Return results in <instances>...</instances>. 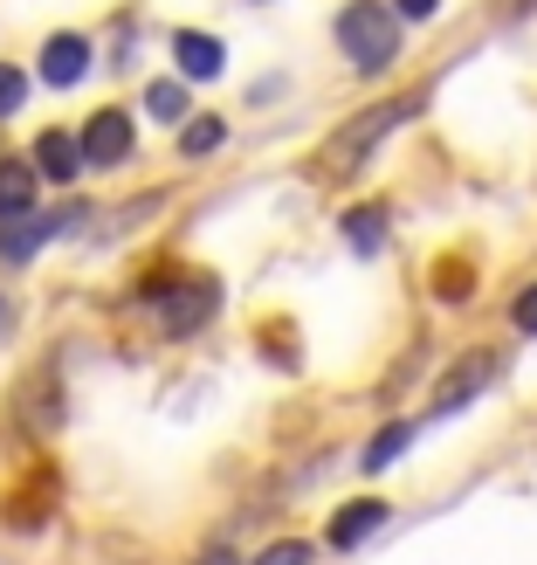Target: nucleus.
Here are the masks:
<instances>
[{"instance_id": "f3484780", "label": "nucleus", "mask_w": 537, "mask_h": 565, "mask_svg": "<svg viewBox=\"0 0 537 565\" xmlns=\"http://www.w3.org/2000/svg\"><path fill=\"white\" fill-rule=\"evenodd\" d=\"M511 324H517L524 338H537V282H530V290H524V297L511 303Z\"/></svg>"}, {"instance_id": "9d476101", "label": "nucleus", "mask_w": 537, "mask_h": 565, "mask_svg": "<svg viewBox=\"0 0 537 565\" xmlns=\"http://www.w3.org/2000/svg\"><path fill=\"white\" fill-rule=\"evenodd\" d=\"M173 63H180V76H221V63H228V55H221V42L214 35H193V28H186V35H173Z\"/></svg>"}, {"instance_id": "aec40b11", "label": "nucleus", "mask_w": 537, "mask_h": 565, "mask_svg": "<svg viewBox=\"0 0 537 565\" xmlns=\"http://www.w3.org/2000/svg\"><path fill=\"white\" fill-rule=\"evenodd\" d=\"M201 565H241V558H235V552H221V545H214V552H201Z\"/></svg>"}, {"instance_id": "6e6552de", "label": "nucleus", "mask_w": 537, "mask_h": 565, "mask_svg": "<svg viewBox=\"0 0 537 565\" xmlns=\"http://www.w3.org/2000/svg\"><path fill=\"white\" fill-rule=\"evenodd\" d=\"M379 524H386V503H379V497H358L352 511H337V518H331V545H337V552H352V545L373 539Z\"/></svg>"}, {"instance_id": "4468645a", "label": "nucleus", "mask_w": 537, "mask_h": 565, "mask_svg": "<svg viewBox=\"0 0 537 565\" xmlns=\"http://www.w3.org/2000/svg\"><path fill=\"white\" fill-rule=\"evenodd\" d=\"M407 441H414V428H407V420H393V428H386V435H379L373 448H365V469H386V462H393V456H400V448H407Z\"/></svg>"}, {"instance_id": "ddd939ff", "label": "nucleus", "mask_w": 537, "mask_h": 565, "mask_svg": "<svg viewBox=\"0 0 537 565\" xmlns=\"http://www.w3.org/2000/svg\"><path fill=\"white\" fill-rule=\"evenodd\" d=\"M345 235H352V248H365V256H373L379 235H386V207H352V214H345Z\"/></svg>"}, {"instance_id": "a211bd4d", "label": "nucleus", "mask_w": 537, "mask_h": 565, "mask_svg": "<svg viewBox=\"0 0 537 565\" xmlns=\"http://www.w3.org/2000/svg\"><path fill=\"white\" fill-rule=\"evenodd\" d=\"M256 565H310V545H297V539H290V545H269Z\"/></svg>"}, {"instance_id": "1a4fd4ad", "label": "nucleus", "mask_w": 537, "mask_h": 565, "mask_svg": "<svg viewBox=\"0 0 537 565\" xmlns=\"http://www.w3.org/2000/svg\"><path fill=\"white\" fill-rule=\"evenodd\" d=\"M35 166L28 159H0V221H21L28 207H35Z\"/></svg>"}, {"instance_id": "2eb2a0df", "label": "nucleus", "mask_w": 537, "mask_h": 565, "mask_svg": "<svg viewBox=\"0 0 537 565\" xmlns=\"http://www.w3.org/2000/svg\"><path fill=\"white\" fill-rule=\"evenodd\" d=\"M221 138H228V125H221V118H193L180 146H186L193 159H201V152H214V146H221Z\"/></svg>"}, {"instance_id": "f03ea898", "label": "nucleus", "mask_w": 537, "mask_h": 565, "mask_svg": "<svg viewBox=\"0 0 537 565\" xmlns=\"http://www.w3.org/2000/svg\"><path fill=\"white\" fill-rule=\"evenodd\" d=\"M414 110H420V97H400V104H373V110H365L358 125H345V131H337L331 146H324V173H345V166H358V159L373 152V146H379V138H386L393 125H407Z\"/></svg>"}, {"instance_id": "39448f33", "label": "nucleus", "mask_w": 537, "mask_h": 565, "mask_svg": "<svg viewBox=\"0 0 537 565\" xmlns=\"http://www.w3.org/2000/svg\"><path fill=\"white\" fill-rule=\"evenodd\" d=\"M490 373H496V359L490 352H469L455 373L441 380V401H434V414H455V407H469L475 401V386H490Z\"/></svg>"}, {"instance_id": "4be33fe9", "label": "nucleus", "mask_w": 537, "mask_h": 565, "mask_svg": "<svg viewBox=\"0 0 537 565\" xmlns=\"http://www.w3.org/2000/svg\"><path fill=\"white\" fill-rule=\"evenodd\" d=\"M8 324H14V310H8V303H0V331H8Z\"/></svg>"}, {"instance_id": "423d86ee", "label": "nucleus", "mask_w": 537, "mask_h": 565, "mask_svg": "<svg viewBox=\"0 0 537 565\" xmlns=\"http://www.w3.org/2000/svg\"><path fill=\"white\" fill-rule=\"evenodd\" d=\"M83 70H90V42H83V35H55L42 49V83H55V90L83 83Z\"/></svg>"}, {"instance_id": "0eeeda50", "label": "nucleus", "mask_w": 537, "mask_h": 565, "mask_svg": "<svg viewBox=\"0 0 537 565\" xmlns=\"http://www.w3.org/2000/svg\"><path fill=\"white\" fill-rule=\"evenodd\" d=\"M35 166H42V180H63V186H69L90 159H83V138H69V131H42V138H35Z\"/></svg>"}, {"instance_id": "dca6fc26", "label": "nucleus", "mask_w": 537, "mask_h": 565, "mask_svg": "<svg viewBox=\"0 0 537 565\" xmlns=\"http://www.w3.org/2000/svg\"><path fill=\"white\" fill-rule=\"evenodd\" d=\"M21 104H28V76H21V70H8V63H0V118H14Z\"/></svg>"}, {"instance_id": "f8f14e48", "label": "nucleus", "mask_w": 537, "mask_h": 565, "mask_svg": "<svg viewBox=\"0 0 537 565\" xmlns=\"http://www.w3.org/2000/svg\"><path fill=\"white\" fill-rule=\"evenodd\" d=\"M146 110H152V118H165V125H180L186 118V83L180 76H159L152 90H146Z\"/></svg>"}, {"instance_id": "9b49d317", "label": "nucleus", "mask_w": 537, "mask_h": 565, "mask_svg": "<svg viewBox=\"0 0 537 565\" xmlns=\"http://www.w3.org/2000/svg\"><path fill=\"white\" fill-rule=\"evenodd\" d=\"M207 310H214V282H186V297L165 303V324H173V331H193Z\"/></svg>"}, {"instance_id": "6ab92c4d", "label": "nucleus", "mask_w": 537, "mask_h": 565, "mask_svg": "<svg viewBox=\"0 0 537 565\" xmlns=\"http://www.w3.org/2000/svg\"><path fill=\"white\" fill-rule=\"evenodd\" d=\"M393 8H400V21H434L441 0H393Z\"/></svg>"}, {"instance_id": "7ed1b4c3", "label": "nucleus", "mask_w": 537, "mask_h": 565, "mask_svg": "<svg viewBox=\"0 0 537 565\" xmlns=\"http://www.w3.org/2000/svg\"><path fill=\"white\" fill-rule=\"evenodd\" d=\"M76 221H83V207H69V214H49V221H35V214L8 221V228H0V263H28V256H35V248L55 235V228H76Z\"/></svg>"}, {"instance_id": "20e7f679", "label": "nucleus", "mask_w": 537, "mask_h": 565, "mask_svg": "<svg viewBox=\"0 0 537 565\" xmlns=\"http://www.w3.org/2000/svg\"><path fill=\"white\" fill-rule=\"evenodd\" d=\"M83 159H90V166L131 159V118H125V110H97L90 131H83Z\"/></svg>"}, {"instance_id": "412c9836", "label": "nucleus", "mask_w": 537, "mask_h": 565, "mask_svg": "<svg viewBox=\"0 0 537 565\" xmlns=\"http://www.w3.org/2000/svg\"><path fill=\"white\" fill-rule=\"evenodd\" d=\"M503 8H511V14H530V8H537V0H503Z\"/></svg>"}, {"instance_id": "f257e3e1", "label": "nucleus", "mask_w": 537, "mask_h": 565, "mask_svg": "<svg viewBox=\"0 0 537 565\" xmlns=\"http://www.w3.org/2000/svg\"><path fill=\"white\" fill-rule=\"evenodd\" d=\"M337 49H345L365 76L393 70V55H400V14L379 8V0H352V8L337 14Z\"/></svg>"}]
</instances>
